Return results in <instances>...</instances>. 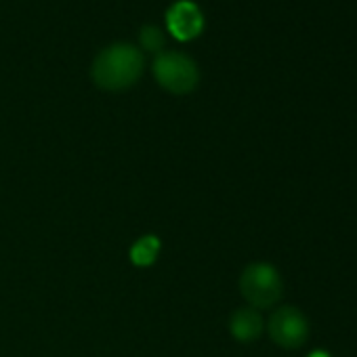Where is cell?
Masks as SVG:
<instances>
[{
	"instance_id": "cell-1",
	"label": "cell",
	"mask_w": 357,
	"mask_h": 357,
	"mask_svg": "<svg viewBox=\"0 0 357 357\" xmlns=\"http://www.w3.org/2000/svg\"><path fill=\"white\" fill-rule=\"evenodd\" d=\"M143 53L128 43H116L103 49L93 61V80L105 91L130 89L143 74Z\"/></svg>"
},
{
	"instance_id": "cell-9",
	"label": "cell",
	"mask_w": 357,
	"mask_h": 357,
	"mask_svg": "<svg viewBox=\"0 0 357 357\" xmlns=\"http://www.w3.org/2000/svg\"><path fill=\"white\" fill-rule=\"evenodd\" d=\"M309 357H330V355H328L326 351H313V353H311Z\"/></svg>"
},
{
	"instance_id": "cell-2",
	"label": "cell",
	"mask_w": 357,
	"mask_h": 357,
	"mask_svg": "<svg viewBox=\"0 0 357 357\" xmlns=\"http://www.w3.org/2000/svg\"><path fill=\"white\" fill-rule=\"evenodd\" d=\"M153 76L162 89L174 95L192 93L200 82V70L196 61L178 51L160 53L153 59Z\"/></svg>"
},
{
	"instance_id": "cell-5",
	"label": "cell",
	"mask_w": 357,
	"mask_h": 357,
	"mask_svg": "<svg viewBox=\"0 0 357 357\" xmlns=\"http://www.w3.org/2000/svg\"><path fill=\"white\" fill-rule=\"evenodd\" d=\"M166 28L176 40H194L204 30V15L192 0H178L166 13Z\"/></svg>"
},
{
	"instance_id": "cell-7",
	"label": "cell",
	"mask_w": 357,
	"mask_h": 357,
	"mask_svg": "<svg viewBox=\"0 0 357 357\" xmlns=\"http://www.w3.org/2000/svg\"><path fill=\"white\" fill-rule=\"evenodd\" d=\"M162 242L158 236H143L141 240H137L130 248V261L137 267H149L155 263L158 255H160Z\"/></svg>"
},
{
	"instance_id": "cell-4",
	"label": "cell",
	"mask_w": 357,
	"mask_h": 357,
	"mask_svg": "<svg viewBox=\"0 0 357 357\" xmlns=\"http://www.w3.org/2000/svg\"><path fill=\"white\" fill-rule=\"evenodd\" d=\"M269 336L284 349H298L309 338V321L296 307H280L269 319Z\"/></svg>"
},
{
	"instance_id": "cell-6",
	"label": "cell",
	"mask_w": 357,
	"mask_h": 357,
	"mask_svg": "<svg viewBox=\"0 0 357 357\" xmlns=\"http://www.w3.org/2000/svg\"><path fill=\"white\" fill-rule=\"evenodd\" d=\"M229 330H231L236 340L252 342L263 332V317L259 315V311H255V307L238 309L229 319Z\"/></svg>"
},
{
	"instance_id": "cell-8",
	"label": "cell",
	"mask_w": 357,
	"mask_h": 357,
	"mask_svg": "<svg viewBox=\"0 0 357 357\" xmlns=\"http://www.w3.org/2000/svg\"><path fill=\"white\" fill-rule=\"evenodd\" d=\"M139 40H141V47L149 53H160L164 49V43H166V38L158 26H143Z\"/></svg>"
},
{
	"instance_id": "cell-3",
	"label": "cell",
	"mask_w": 357,
	"mask_h": 357,
	"mask_svg": "<svg viewBox=\"0 0 357 357\" xmlns=\"http://www.w3.org/2000/svg\"><path fill=\"white\" fill-rule=\"evenodd\" d=\"M282 278L278 269L269 263H252L240 275V292L242 296L259 309H267L275 305L282 296Z\"/></svg>"
}]
</instances>
